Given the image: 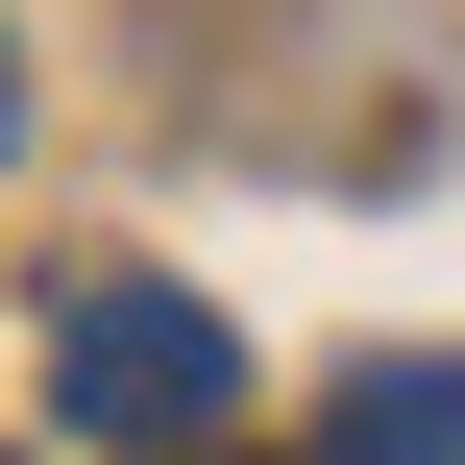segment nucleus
Masks as SVG:
<instances>
[{
  "label": "nucleus",
  "mask_w": 465,
  "mask_h": 465,
  "mask_svg": "<svg viewBox=\"0 0 465 465\" xmlns=\"http://www.w3.org/2000/svg\"><path fill=\"white\" fill-rule=\"evenodd\" d=\"M221 417H245V343H221L172 270H74V294H49V441L172 465V441H221Z\"/></svg>",
  "instance_id": "1"
},
{
  "label": "nucleus",
  "mask_w": 465,
  "mask_h": 465,
  "mask_svg": "<svg viewBox=\"0 0 465 465\" xmlns=\"http://www.w3.org/2000/svg\"><path fill=\"white\" fill-rule=\"evenodd\" d=\"M319 465H465V368H441V343L343 368V417H319Z\"/></svg>",
  "instance_id": "2"
},
{
  "label": "nucleus",
  "mask_w": 465,
  "mask_h": 465,
  "mask_svg": "<svg viewBox=\"0 0 465 465\" xmlns=\"http://www.w3.org/2000/svg\"><path fill=\"white\" fill-rule=\"evenodd\" d=\"M0 147H25V49H0Z\"/></svg>",
  "instance_id": "3"
},
{
  "label": "nucleus",
  "mask_w": 465,
  "mask_h": 465,
  "mask_svg": "<svg viewBox=\"0 0 465 465\" xmlns=\"http://www.w3.org/2000/svg\"><path fill=\"white\" fill-rule=\"evenodd\" d=\"M172 465H221V441H172Z\"/></svg>",
  "instance_id": "4"
}]
</instances>
